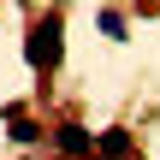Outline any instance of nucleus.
I'll return each mask as SVG.
<instances>
[{"instance_id":"f257e3e1","label":"nucleus","mask_w":160,"mask_h":160,"mask_svg":"<svg viewBox=\"0 0 160 160\" xmlns=\"http://www.w3.org/2000/svg\"><path fill=\"white\" fill-rule=\"evenodd\" d=\"M59 53H65V42H59V12H48V18L24 36V59H30V71L53 77V71H59Z\"/></svg>"},{"instance_id":"f03ea898","label":"nucleus","mask_w":160,"mask_h":160,"mask_svg":"<svg viewBox=\"0 0 160 160\" xmlns=\"http://www.w3.org/2000/svg\"><path fill=\"white\" fill-rule=\"evenodd\" d=\"M53 142H59V154H71V160H95V131H89V125H59V131H53Z\"/></svg>"},{"instance_id":"7ed1b4c3","label":"nucleus","mask_w":160,"mask_h":160,"mask_svg":"<svg viewBox=\"0 0 160 160\" xmlns=\"http://www.w3.org/2000/svg\"><path fill=\"white\" fill-rule=\"evenodd\" d=\"M131 148H137V142H131V131H125V125H113V131H95V160H125Z\"/></svg>"},{"instance_id":"20e7f679","label":"nucleus","mask_w":160,"mask_h":160,"mask_svg":"<svg viewBox=\"0 0 160 160\" xmlns=\"http://www.w3.org/2000/svg\"><path fill=\"white\" fill-rule=\"evenodd\" d=\"M0 119L12 125V142H18V148H30V142H42V125H36V119H30L24 107H0Z\"/></svg>"},{"instance_id":"39448f33","label":"nucleus","mask_w":160,"mask_h":160,"mask_svg":"<svg viewBox=\"0 0 160 160\" xmlns=\"http://www.w3.org/2000/svg\"><path fill=\"white\" fill-rule=\"evenodd\" d=\"M101 36H113V42H125V12H101Z\"/></svg>"}]
</instances>
